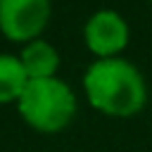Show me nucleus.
<instances>
[{
  "instance_id": "39448f33",
  "label": "nucleus",
  "mask_w": 152,
  "mask_h": 152,
  "mask_svg": "<svg viewBox=\"0 0 152 152\" xmlns=\"http://www.w3.org/2000/svg\"><path fill=\"white\" fill-rule=\"evenodd\" d=\"M19 59H21L28 78H50V76H55V71L59 66L57 50L48 40H40V38L26 43V48L19 55Z\"/></svg>"
},
{
  "instance_id": "f03ea898",
  "label": "nucleus",
  "mask_w": 152,
  "mask_h": 152,
  "mask_svg": "<svg viewBox=\"0 0 152 152\" xmlns=\"http://www.w3.org/2000/svg\"><path fill=\"white\" fill-rule=\"evenodd\" d=\"M19 112L33 128L55 133L74 119L76 95L64 81H59L55 76L28 78V83L19 97Z\"/></svg>"
},
{
  "instance_id": "423d86ee",
  "label": "nucleus",
  "mask_w": 152,
  "mask_h": 152,
  "mask_svg": "<svg viewBox=\"0 0 152 152\" xmlns=\"http://www.w3.org/2000/svg\"><path fill=\"white\" fill-rule=\"evenodd\" d=\"M28 83V74L19 57L0 55V102L19 100Z\"/></svg>"
},
{
  "instance_id": "7ed1b4c3",
  "label": "nucleus",
  "mask_w": 152,
  "mask_h": 152,
  "mask_svg": "<svg viewBox=\"0 0 152 152\" xmlns=\"http://www.w3.org/2000/svg\"><path fill=\"white\" fill-rule=\"evenodd\" d=\"M83 38L88 50L97 55V59H107V57H119V52L128 45L131 31L126 19L116 10H97L86 21Z\"/></svg>"
},
{
  "instance_id": "20e7f679",
  "label": "nucleus",
  "mask_w": 152,
  "mask_h": 152,
  "mask_svg": "<svg viewBox=\"0 0 152 152\" xmlns=\"http://www.w3.org/2000/svg\"><path fill=\"white\" fill-rule=\"evenodd\" d=\"M50 19V0H0V28L12 40H36Z\"/></svg>"
},
{
  "instance_id": "f257e3e1",
  "label": "nucleus",
  "mask_w": 152,
  "mask_h": 152,
  "mask_svg": "<svg viewBox=\"0 0 152 152\" xmlns=\"http://www.w3.org/2000/svg\"><path fill=\"white\" fill-rule=\"evenodd\" d=\"M88 102L107 116H135L147 102V86L135 64L124 57L95 59L83 76Z\"/></svg>"
}]
</instances>
